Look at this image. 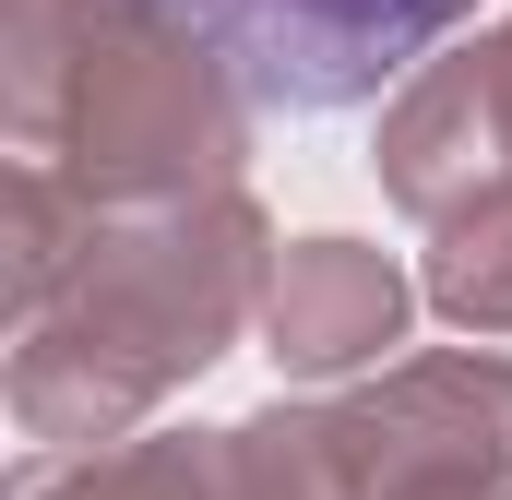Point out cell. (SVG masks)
Returning <instances> with one entry per match:
<instances>
[{
  "mask_svg": "<svg viewBox=\"0 0 512 500\" xmlns=\"http://www.w3.org/2000/svg\"><path fill=\"white\" fill-rule=\"evenodd\" d=\"M405 322H417V286H405L393 250H370V239H286L274 286H262V358L286 381L393 370Z\"/></svg>",
  "mask_w": 512,
  "mask_h": 500,
  "instance_id": "cell-7",
  "label": "cell"
},
{
  "mask_svg": "<svg viewBox=\"0 0 512 500\" xmlns=\"http://www.w3.org/2000/svg\"><path fill=\"white\" fill-rule=\"evenodd\" d=\"M489 60H501V120H512V24L489 36Z\"/></svg>",
  "mask_w": 512,
  "mask_h": 500,
  "instance_id": "cell-9",
  "label": "cell"
},
{
  "mask_svg": "<svg viewBox=\"0 0 512 500\" xmlns=\"http://www.w3.org/2000/svg\"><path fill=\"white\" fill-rule=\"evenodd\" d=\"M155 12H179V24L239 72L251 108L322 120V108L405 96L477 0H155Z\"/></svg>",
  "mask_w": 512,
  "mask_h": 500,
  "instance_id": "cell-3",
  "label": "cell"
},
{
  "mask_svg": "<svg viewBox=\"0 0 512 500\" xmlns=\"http://www.w3.org/2000/svg\"><path fill=\"white\" fill-rule=\"evenodd\" d=\"M417 298H429L441 322H465V334H512V179L489 203H465L453 227H429Z\"/></svg>",
  "mask_w": 512,
  "mask_h": 500,
  "instance_id": "cell-8",
  "label": "cell"
},
{
  "mask_svg": "<svg viewBox=\"0 0 512 500\" xmlns=\"http://www.w3.org/2000/svg\"><path fill=\"white\" fill-rule=\"evenodd\" d=\"M12 500H346L322 405H262L239 429H143L120 453H36Z\"/></svg>",
  "mask_w": 512,
  "mask_h": 500,
  "instance_id": "cell-5",
  "label": "cell"
},
{
  "mask_svg": "<svg viewBox=\"0 0 512 500\" xmlns=\"http://www.w3.org/2000/svg\"><path fill=\"white\" fill-rule=\"evenodd\" d=\"M12 167L72 179L96 215L239 191L251 96L239 72L155 0H0Z\"/></svg>",
  "mask_w": 512,
  "mask_h": 500,
  "instance_id": "cell-2",
  "label": "cell"
},
{
  "mask_svg": "<svg viewBox=\"0 0 512 500\" xmlns=\"http://www.w3.org/2000/svg\"><path fill=\"white\" fill-rule=\"evenodd\" d=\"M429 500H512V489H429Z\"/></svg>",
  "mask_w": 512,
  "mask_h": 500,
  "instance_id": "cell-10",
  "label": "cell"
},
{
  "mask_svg": "<svg viewBox=\"0 0 512 500\" xmlns=\"http://www.w3.org/2000/svg\"><path fill=\"white\" fill-rule=\"evenodd\" d=\"M382 191L417 215V227H453L465 203H489L512 179V120H501V60L489 36L477 48H441L405 96L382 108Z\"/></svg>",
  "mask_w": 512,
  "mask_h": 500,
  "instance_id": "cell-6",
  "label": "cell"
},
{
  "mask_svg": "<svg viewBox=\"0 0 512 500\" xmlns=\"http://www.w3.org/2000/svg\"><path fill=\"white\" fill-rule=\"evenodd\" d=\"M346 500H429V489H512V358H393L370 393L322 405Z\"/></svg>",
  "mask_w": 512,
  "mask_h": 500,
  "instance_id": "cell-4",
  "label": "cell"
},
{
  "mask_svg": "<svg viewBox=\"0 0 512 500\" xmlns=\"http://www.w3.org/2000/svg\"><path fill=\"white\" fill-rule=\"evenodd\" d=\"M286 250L262 239L251 191H191V203H143L96 215V239L72 250L60 298L36 322H12V417L36 453H120L143 417L191 370H215L262 322Z\"/></svg>",
  "mask_w": 512,
  "mask_h": 500,
  "instance_id": "cell-1",
  "label": "cell"
}]
</instances>
